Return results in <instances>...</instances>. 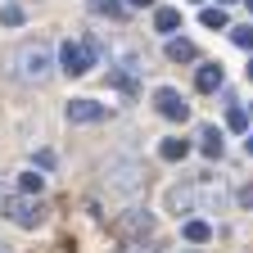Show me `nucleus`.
Wrapping results in <instances>:
<instances>
[{
  "label": "nucleus",
  "instance_id": "obj_1",
  "mask_svg": "<svg viewBox=\"0 0 253 253\" xmlns=\"http://www.w3.org/2000/svg\"><path fill=\"white\" fill-rule=\"evenodd\" d=\"M14 63H18V77H23V82H45V77H50V45L27 41V45H18Z\"/></svg>",
  "mask_w": 253,
  "mask_h": 253
},
{
  "label": "nucleus",
  "instance_id": "obj_2",
  "mask_svg": "<svg viewBox=\"0 0 253 253\" xmlns=\"http://www.w3.org/2000/svg\"><path fill=\"white\" fill-rule=\"evenodd\" d=\"M95 59H100V45L95 41H63V50H59V63H63L68 77H86L95 68Z\"/></svg>",
  "mask_w": 253,
  "mask_h": 253
},
{
  "label": "nucleus",
  "instance_id": "obj_3",
  "mask_svg": "<svg viewBox=\"0 0 253 253\" xmlns=\"http://www.w3.org/2000/svg\"><path fill=\"white\" fill-rule=\"evenodd\" d=\"M113 240H149L154 235V212L149 208H126L122 217H113Z\"/></svg>",
  "mask_w": 253,
  "mask_h": 253
},
{
  "label": "nucleus",
  "instance_id": "obj_4",
  "mask_svg": "<svg viewBox=\"0 0 253 253\" xmlns=\"http://www.w3.org/2000/svg\"><path fill=\"white\" fill-rule=\"evenodd\" d=\"M0 208H5V217L14 221V226H23V231H37L45 221V208L32 195H9V199H0Z\"/></svg>",
  "mask_w": 253,
  "mask_h": 253
},
{
  "label": "nucleus",
  "instance_id": "obj_5",
  "mask_svg": "<svg viewBox=\"0 0 253 253\" xmlns=\"http://www.w3.org/2000/svg\"><path fill=\"white\" fill-rule=\"evenodd\" d=\"M140 181H145V168L140 163H109V185L113 190H122V195H131V190H140Z\"/></svg>",
  "mask_w": 253,
  "mask_h": 253
},
{
  "label": "nucleus",
  "instance_id": "obj_6",
  "mask_svg": "<svg viewBox=\"0 0 253 253\" xmlns=\"http://www.w3.org/2000/svg\"><path fill=\"white\" fill-rule=\"evenodd\" d=\"M154 104H158V113L172 118V122H185L190 118V104L181 100V90H172V86H158L154 90Z\"/></svg>",
  "mask_w": 253,
  "mask_h": 253
},
{
  "label": "nucleus",
  "instance_id": "obj_7",
  "mask_svg": "<svg viewBox=\"0 0 253 253\" xmlns=\"http://www.w3.org/2000/svg\"><path fill=\"white\" fill-rule=\"evenodd\" d=\"M109 118L104 104H95V100H68V122H100Z\"/></svg>",
  "mask_w": 253,
  "mask_h": 253
},
{
  "label": "nucleus",
  "instance_id": "obj_8",
  "mask_svg": "<svg viewBox=\"0 0 253 253\" xmlns=\"http://www.w3.org/2000/svg\"><path fill=\"white\" fill-rule=\"evenodd\" d=\"M221 82H226V73H221V63H204V68H199V77H195V86L204 90V95H212Z\"/></svg>",
  "mask_w": 253,
  "mask_h": 253
},
{
  "label": "nucleus",
  "instance_id": "obj_9",
  "mask_svg": "<svg viewBox=\"0 0 253 253\" xmlns=\"http://www.w3.org/2000/svg\"><path fill=\"white\" fill-rule=\"evenodd\" d=\"M168 59L172 63H190V59H199L195 41H168Z\"/></svg>",
  "mask_w": 253,
  "mask_h": 253
},
{
  "label": "nucleus",
  "instance_id": "obj_10",
  "mask_svg": "<svg viewBox=\"0 0 253 253\" xmlns=\"http://www.w3.org/2000/svg\"><path fill=\"white\" fill-rule=\"evenodd\" d=\"M158 154H163V158H168V163H181V158H185V154H190V145H185V140H176V136H172V140H163V145H158Z\"/></svg>",
  "mask_w": 253,
  "mask_h": 253
},
{
  "label": "nucleus",
  "instance_id": "obj_11",
  "mask_svg": "<svg viewBox=\"0 0 253 253\" xmlns=\"http://www.w3.org/2000/svg\"><path fill=\"white\" fill-rule=\"evenodd\" d=\"M185 240L190 244H208L212 240V226H208V221H185Z\"/></svg>",
  "mask_w": 253,
  "mask_h": 253
},
{
  "label": "nucleus",
  "instance_id": "obj_12",
  "mask_svg": "<svg viewBox=\"0 0 253 253\" xmlns=\"http://www.w3.org/2000/svg\"><path fill=\"white\" fill-rule=\"evenodd\" d=\"M154 27H158V32H176V27H181V9H158V14H154Z\"/></svg>",
  "mask_w": 253,
  "mask_h": 253
},
{
  "label": "nucleus",
  "instance_id": "obj_13",
  "mask_svg": "<svg viewBox=\"0 0 253 253\" xmlns=\"http://www.w3.org/2000/svg\"><path fill=\"white\" fill-rule=\"evenodd\" d=\"M199 140H204V154L208 158H221V131H217V126H204Z\"/></svg>",
  "mask_w": 253,
  "mask_h": 253
},
{
  "label": "nucleus",
  "instance_id": "obj_14",
  "mask_svg": "<svg viewBox=\"0 0 253 253\" xmlns=\"http://www.w3.org/2000/svg\"><path fill=\"white\" fill-rule=\"evenodd\" d=\"M199 23H204V27H212V32H221V27H226V9H221V5H217V9H204V14H199Z\"/></svg>",
  "mask_w": 253,
  "mask_h": 253
},
{
  "label": "nucleus",
  "instance_id": "obj_15",
  "mask_svg": "<svg viewBox=\"0 0 253 253\" xmlns=\"http://www.w3.org/2000/svg\"><path fill=\"white\" fill-rule=\"evenodd\" d=\"M41 185H45V176H37V172H23L18 176V190H23V195H41Z\"/></svg>",
  "mask_w": 253,
  "mask_h": 253
},
{
  "label": "nucleus",
  "instance_id": "obj_16",
  "mask_svg": "<svg viewBox=\"0 0 253 253\" xmlns=\"http://www.w3.org/2000/svg\"><path fill=\"white\" fill-rule=\"evenodd\" d=\"M113 82H118V90H122V95H136V77H131V63H126V68H118V73H113Z\"/></svg>",
  "mask_w": 253,
  "mask_h": 253
},
{
  "label": "nucleus",
  "instance_id": "obj_17",
  "mask_svg": "<svg viewBox=\"0 0 253 253\" xmlns=\"http://www.w3.org/2000/svg\"><path fill=\"white\" fill-rule=\"evenodd\" d=\"M113 253H158L154 244H145V240H118V249Z\"/></svg>",
  "mask_w": 253,
  "mask_h": 253
},
{
  "label": "nucleus",
  "instance_id": "obj_18",
  "mask_svg": "<svg viewBox=\"0 0 253 253\" xmlns=\"http://www.w3.org/2000/svg\"><path fill=\"white\" fill-rule=\"evenodd\" d=\"M226 126H231V131H249V113H244V109L235 104V109L226 113Z\"/></svg>",
  "mask_w": 253,
  "mask_h": 253
},
{
  "label": "nucleus",
  "instance_id": "obj_19",
  "mask_svg": "<svg viewBox=\"0 0 253 253\" xmlns=\"http://www.w3.org/2000/svg\"><path fill=\"white\" fill-rule=\"evenodd\" d=\"M231 41H235L240 50H253V23H249V27H235V32H231Z\"/></svg>",
  "mask_w": 253,
  "mask_h": 253
},
{
  "label": "nucleus",
  "instance_id": "obj_20",
  "mask_svg": "<svg viewBox=\"0 0 253 253\" xmlns=\"http://www.w3.org/2000/svg\"><path fill=\"white\" fill-rule=\"evenodd\" d=\"M0 23H5V27H18L23 23V9L18 5H5V9H0Z\"/></svg>",
  "mask_w": 253,
  "mask_h": 253
},
{
  "label": "nucleus",
  "instance_id": "obj_21",
  "mask_svg": "<svg viewBox=\"0 0 253 253\" xmlns=\"http://www.w3.org/2000/svg\"><path fill=\"white\" fill-rule=\"evenodd\" d=\"M126 5H131V9H145V5H154V0H126Z\"/></svg>",
  "mask_w": 253,
  "mask_h": 253
},
{
  "label": "nucleus",
  "instance_id": "obj_22",
  "mask_svg": "<svg viewBox=\"0 0 253 253\" xmlns=\"http://www.w3.org/2000/svg\"><path fill=\"white\" fill-rule=\"evenodd\" d=\"M249 154H253V136H249Z\"/></svg>",
  "mask_w": 253,
  "mask_h": 253
},
{
  "label": "nucleus",
  "instance_id": "obj_23",
  "mask_svg": "<svg viewBox=\"0 0 253 253\" xmlns=\"http://www.w3.org/2000/svg\"><path fill=\"white\" fill-rule=\"evenodd\" d=\"M217 5H231V0H217Z\"/></svg>",
  "mask_w": 253,
  "mask_h": 253
},
{
  "label": "nucleus",
  "instance_id": "obj_24",
  "mask_svg": "<svg viewBox=\"0 0 253 253\" xmlns=\"http://www.w3.org/2000/svg\"><path fill=\"white\" fill-rule=\"evenodd\" d=\"M249 77H253V63H249Z\"/></svg>",
  "mask_w": 253,
  "mask_h": 253
},
{
  "label": "nucleus",
  "instance_id": "obj_25",
  "mask_svg": "<svg viewBox=\"0 0 253 253\" xmlns=\"http://www.w3.org/2000/svg\"><path fill=\"white\" fill-rule=\"evenodd\" d=\"M249 9H253V0H249Z\"/></svg>",
  "mask_w": 253,
  "mask_h": 253
}]
</instances>
